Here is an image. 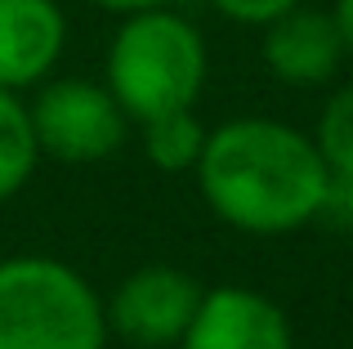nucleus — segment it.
Instances as JSON below:
<instances>
[{"label": "nucleus", "instance_id": "20e7f679", "mask_svg": "<svg viewBox=\"0 0 353 349\" xmlns=\"http://www.w3.org/2000/svg\"><path fill=\"white\" fill-rule=\"evenodd\" d=\"M27 112H32L36 148L54 161H68V166H90V161L112 157L125 143L130 126L112 90L85 77L50 81Z\"/></svg>", "mask_w": 353, "mask_h": 349}, {"label": "nucleus", "instance_id": "4468645a", "mask_svg": "<svg viewBox=\"0 0 353 349\" xmlns=\"http://www.w3.org/2000/svg\"><path fill=\"white\" fill-rule=\"evenodd\" d=\"M94 5L112 9V14H139V9H165L174 0H94Z\"/></svg>", "mask_w": 353, "mask_h": 349}, {"label": "nucleus", "instance_id": "9b49d317", "mask_svg": "<svg viewBox=\"0 0 353 349\" xmlns=\"http://www.w3.org/2000/svg\"><path fill=\"white\" fill-rule=\"evenodd\" d=\"M318 152L336 174H353V81L327 99L318 121Z\"/></svg>", "mask_w": 353, "mask_h": 349}, {"label": "nucleus", "instance_id": "39448f33", "mask_svg": "<svg viewBox=\"0 0 353 349\" xmlns=\"http://www.w3.org/2000/svg\"><path fill=\"white\" fill-rule=\"evenodd\" d=\"M201 305V287L174 264H143L103 305L108 332L134 349H174Z\"/></svg>", "mask_w": 353, "mask_h": 349}, {"label": "nucleus", "instance_id": "6e6552de", "mask_svg": "<svg viewBox=\"0 0 353 349\" xmlns=\"http://www.w3.org/2000/svg\"><path fill=\"white\" fill-rule=\"evenodd\" d=\"M68 45L59 0H0V86L27 90L45 81Z\"/></svg>", "mask_w": 353, "mask_h": 349}, {"label": "nucleus", "instance_id": "1a4fd4ad", "mask_svg": "<svg viewBox=\"0 0 353 349\" xmlns=\"http://www.w3.org/2000/svg\"><path fill=\"white\" fill-rule=\"evenodd\" d=\"M36 161H41V148H36L32 112L23 108L18 90L0 86V201L23 192V183L32 179Z\"/></svg>", "mask_w": 353, "mask_h": 349}, {"label": "nucleus", "instance_id": "f8f14e48", "mask_svg": "<svg viewBox=\"0 0 353 349\" xmlns=\"http://www.w3.org/2000/svg\"><path fill=\"white\" fill-rule=\"evenodd\" d=\"M224 18L233 23H250V27H268L273 18H282L286 9H295L300 0H210Z\"/></svg>", "mask_w": 353, "mask_h": 349}, {"label": "nucleus", "instance_id": "9d476101", "mask_svg": "<svg viewBox=\"0 0 353 349\" xmlns=\"http://www.w3.org/2000/svg\"><path fill=\"white\" fill-rule=\"evenodd\" d=\"M206 126L197 121L192 108H179V112H161L152 121H143V152L157 170L165 174H179V170H192L206 148Z\"/></svg>", "mask_w": 353, "mask_h": 349}, {"label": "nucleus", "instance_id": "ddd939ff", "mask_svg": "<svg viewBox=\"0 0 353 349\" xmlns=\"http://www.w3.org/2000/svg\"><path fill=\"white\" fill-rule=\"evenodd\" d=\"M322 215L340 219V224H353V174H336V170H331L327 201H322Z\"/></svg>", "mask_w": 353, "mask_h": 349}, {"label": "nucleus", "instance_id": "7ed1b4c3", "mask_svg": "<svg viewBox=\"0 0 353 349\" xmlns=\"http://www.w3.org/2000/svg\"><path fill=\"white\" fill-rule=\"evenodd\" d=\"M99 291L54 255L0 260V349H103Z\"/></svg>", "mask_w": 353, "mask_h": 349}, {"label": "nucleus", "instance_id": "2eb2a0df", "mask_svg": "<svg viewBox=\"0 0 353 349\" xmlns=\"http://www.w3.org/2000/svg\"><path fill=\"white\" fill-rule=\"evenodd\" d=\"M336 27H340V36H345V50L353 54V0H336Z\"/></svg>", "mask_w": 353, "mask_h": 349}, {"label": "nucleus", "instance_id": "0eeeda50", "mask_svg": "<svg viewBox=\"0 0 353 349\" xmlns=\"http://www.w3.org/2000/svg\"><path fill=\"white\" fill-rule=\"evenodd\" d=\"M345 54L349 50L336 27V14H322V9L295 5L264 27V63L286 86H322V81H331Z\"/></svg>", "mask_w": 353, "mask_h": 349}, {"label": "nucleus", "instance_id": "423d86ee", "mask_svg": "<svg viewBox=\"0 0 353 349\" xmlns=\"http://www.w3.org/2000/svg\"><path fill=\"white\" fill-rule=\"evenodd\" d=\"M174 349H295L282 305L250 287H210Z\"/></svg>", "mask_w": 353, "mask_h": 349}, {"label": "nucleus", "instance_id": "f03ea898", "mask_svg": "<svg viewBox=\"0 0 353 349\" xmlns=\"http://www.w3.org/2000/svg\"><path fill=\"white\" fill-rule=\"evenodd\" d=\"M206 86V41L201 32L165 9L125 14L108 50V90L130 121L192 108Z\"/></svg>", "mask_w": 353, "mask_h": 349}, {"label": "nucleus", "instance_id": "f257e3e1", "mask_svg": "<svg viewBox=\"0 0 353 349\" xmlns=\"http://www.w3.org/2000/svg\"><path fill=\"white\" fill-rule=\"evenodd\" d=\"M192 174L206 206L255 237L295 233L318 219L331 183L318 143L273 117H237L210 130Z\"/></svg>", "mask_w": 353, "mask_h": 349}]
</instances>
